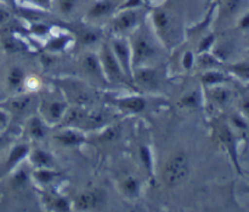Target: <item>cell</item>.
Returning <instances> with one entry per match:
<instances>
[{"label": "cell", "mask_w": 249, "mask_h": 212, "mask_svg": "<svg viewBox=\"0 0 249 212\" xmlns=\"http://www.w3.org/2000/svg\"><path fill=\"white\" fill-rule=\"evenodd\" d=\"M248 24H249V16L247 18H245V22H243V26H248Z\"/></svg>", "instance_id": "cell-39"}, {"label": "cell", "mask_w": 249, "mask_h": 212, "mask_svg": "<svg viewBox=\"0 0 249 212\" xmlns=\"http://www.w3.org/2000/svg\"><path fill=\"white\" fill-rule=\"evenodd\" d=\"M102 196L99 192H85L80 194L78 198L77 204L78 208L83 210H89V209H95L101 205Z\"/></svg>", "instance_id": "cell-5"}, {"label": "cell", "mask_w": 249, "mask_h": 212, "mask_svg": "<svg viewBox=\"0 0 249 212\" xmlns=\"http://www.w3.org/2000/svg\"><path fill=\"white\" fill-rule=\"evenodd\" d=\"M123 191L130 196H136V194L139 193L138 179H133V177H128V179L123 182Z\"/></svg>", "instance_id": "cell-17"}, {"label": "cell", "mask_w": 249, "mask_h": 212, "mask_svg": "<svg viewBox=\"0 0 249 212\" xmlns=\"http://www.w3.org/2000/svg\"><path fill=\"white\" fill-rule=\"evenodd\" d=\"M136 82H138L141 86L152 89V87H155L156 85H157V73H156L155 70L150 69L139 70L138 74H136Z\"/></svg>", "instance_id": "cell-8"}, {"label": "cell", "mask_w": 249, "mask_h": 212, "mask_svg": "<svg viewBox=\"0 0 249 212\" xmlns=\"http://www.w3.org/2000/svg\"><path fill=\"white\" fill-rule=\"evenodd\" d=\"M118 104L121 108L133 112V113H139L145 109V101L141 97H128V98L118 101Z\"/></svg>", "instance_id": "cell-10"}, {"label": "cell", "mask_w": 249, "mask_h": 212, "mask_svg": "<svg viewBox=\"0 0 249 212\" xmlns=\"http://www.w3.org/2000/svg\"><path fill=\"white\" fill-rule=\"evenodd\" d=\"M27 181V175L24 174V171H19L15 175L14 179H12V184L15 187H21L26 183Z\"/></svg>", "instance_id": "cell-27"}, {"label": "cell", "mask_w": 249, "mask_h": 212, "mask_svg": "<svg viewBox=\"0 0 249 212\" xmlns=\"http://www.w3.org/2000/svg\"><path fill=\"white\" fill-rule=\"evenodd\" d=\"M153 53H155V49L150 45L146 39L139 38L135 41V45H134V65H140L143 61L148 60L150 57H152Z\"/></svg>", "instance_id": "cell-4"}, {"label": "cell", "mask_w": 249, "mask_h": 212, "mask_svg": "<svg viewBox=\"0 0 249 212\" xmlns=\"http://www.w3.org/2000/svg\"><path fill=\"white\" fill-rule=\"evenodd\" d=\"M190 172V163L184 153H178L173 155L167 163L164 169V182L169 187L179 186L186 179Z\"/></svg>", "instance_id": "cell-1"}, {"label": "cell", "mask_w": 249, "mask_h": 212, "mask_svg": "<svg viewBox=\"0 0 249 212\" xmlns=\"http://www.w3.org/2000/svg\"><path fill=\"white\" fill-rule=\"evenodd\" d=\"M237 72L240 74L245 75V77H249V68L245 67V65H241V67H237Z\"/></svg>", "instance_id": "cell-34"}, {"label": "cell", "mask_w": 249, "mask_h": 212, "mask_svg": "<svg viewBox=\"0 0 249 212\" xmlns=\"http://www.w3.org/2000/svg\"><path fill=\"white\" fill-rule=\"evenodd\" d=\"M58 5H60L61 11L68 14L72 11L77 5V0H58Z\"/></svg>", "instance_id": "cell-22"}, {"label": "cell", "mask_w": 249, "mask_h": 212, "mask_svg": "<svg viewBox=\"0 0 249 212\" xmlns=\"http://www.w3.org/2000/svg\"><path fill=\"white\" fill-rule=\"evenodd\" d=\"M26 4L32 5V6H36L38 9H50L51 6V0H22Z\"/></svg>", "instance_id": "cell-21"}, {"label": "cell", "mask_w": 249, "mask_h": 212, "mask_svg": "<svg viewBox=\"0 0 249 212\" xmlns=\"http://www.w3.org/2000/svg\"><path fill=\"white\" fill-rule=\"evenodd\" d=\"M140 155H141V160H142V163L145 164L146 169L150 171L151 170V164H152V158H151V154H150V150L147 149L146 147H141L140 148Z\"/></svg>", "instance_id": "cell-20"}, {"label": "cell", "mask_w": 249, "mask_h": 212, "mask_svg": "<svg viewBox=\"0 0 249 212\" xmlns=\"http://www.w3.org/2000/svg\"><path fill=\"white\" fill-rule=\"evenodd\" d=\"M192 63H194V55L191 52H187L184 56V60H182V65L186 69H190L192 67Z\"/></svg>", "instance_id": "cell-31"}, {"label": "cell", "mask_w": 249, "mask_h": 212, "mask_svg": "<svg viewBox=\"0 0 249 212\" xmlns=\"http://www.w3.org/2000/svg\"><path fill=\"white\" fill-rule=\"evenodd\" d=\"M29 132H31V135L34 138L44 137V135H45V129H44V125L41 124V121L39 119H32V121L29 123Z\"/></svg>", "instance_id": "cell-14"}, {"label": "cell", "mask_w": 249, "mask_h": 212, "mask_svg": "<svg viewBox=\"0 0 249 212\" xmlns=\"http://www.w3.org/2000/svg\"><path fill=\"white\" fill-rule=\"evenodd\" d=\"M66 109V104L65 103H60V102H53L49 106L48 112H49V116H50L53 120H58L61 119V116L63 115Z\"/></svg>", "instance_id": "cell-15"}, {"label": "cell", "mask_w": 249, "mask_h": 212, "mask_svg": "<svg viewBox=\"0 0 249 212\" xmlns=\"http://www.w3.org/2000/svg\"><path fill=\"white\" fill-rule=\"evenodd\" d=\"M55 208L60 211H68L70 210V205H68V201L63 198H58L55 201Z\"/></svg>", "instance_id": "cell-30"}, {"label": "cell", "mask_w": 249, "mask_h": 212, "mask_svg": "<svg viewBox=\"0 0 249 212\" xmlns=\"http://www.w3.org/2000/svg\"><path fill=\"white\" fill-rule=\"evenodd\" d=\"M6 121H7L6 114H5L4 112L0 111V125H5V124H6Z\"/></svg>", "instance_id": "cell-35"}, {"label": "cell", "mask_w": 249, "mask_h": 212, "mask_svg": "<svg viewBox=\"0 0 249 212\" xmlns=\"http://www.w3.org/2000/svg\"><path fill=\"white\" fill-rule=\"evenodd\" d=\"M57 141H60L63 146H79L84 142V137L80 133L74 131H66L56 136Z\"/></svg>", "instance_id": "cell-11"}, {"label": "cell", "mask_w": 249, "mask_h": 212, "mask_svg": "<svg viewBox=\"0 0 249 212\" xmlns=\"http://www.w3.org/2000/svg\"><path fill=\"white\" fill-rule=\"evenodd\" d=\"M101 60L102 67H104V70L106 72L108 79L114 80V82H122L123 78H125V74L122 69L118 60H117L116 55L112 52V50L107 45L104 46Z\"/></svg>", "instance_id": "cell-2"}, {"label": "cell", "mask_w": 249, "mask_h": 212, "mask_svg": "<svg viewBox=\"0 0 249 212\" xmlns=\"http://www.w3.org/2000/svg\"><path fill=\"white\" fill-rule=\"evenodd\" d=\"M84 67L87 68V70L89 73H91L92 75H96L100 77L102 73L101 67H100V63L97 62V58L94 56H87L84 61Z\"/></svg>", "instance_id": "cell-13"}, {"label": "cell", "mask_w": 249, "mask_h": 212, "mask_svg": "<svg viewBox=\"0 0 249 212\" xmlns=\"http://www.w3.org/2000/svg\"><path fill=\"white\" fill-rule=\"evenodd\" d=\"M7 82H9L10 87L19 86L23 82V72L19 68H12L7 77Z\"/></svg>", "instance_id": "cell-16"}, {"label": "cell", "mask_w": 249, "mask_h": 212, "mask_svg": "<svg viewBox=\"0 0 249 212\" xmlns=\"http://www.w3.org/2000/svg\"><path fill=\"white\" fill-rule=\"evenodd\" d=\"M136 21H138L136 12L133 10H126L117 17L116 22H114V28L118 29V31H126V29L133 28Z\"/></svg>", "instance_id": "cell-6"}, {"label": "cell", "mask_w": 249, "mask_h": 212, "mask_svg": "<svg viewBox=\"0 0 249 212\" xmlns=\"http://www.w3.org/2000/svg\"><path fill=\"white\" fill-rule=\"evenodd\" d=\"M32 162L36 166L38 167H50L53 165V159H51L50 154L43 150H36L32 155Z\"/></svg>", "instance_id": "cell-12"}, {"label": "cell", "mask_w": 249, "mask_h": 212, "mask_svg": "<svg viewBox=\"0 0 249 212\" xmlns=\"http://www.w3.org/2000/svg\"><path fill=\"white\" fill-rule=\"evenodd\" d=\"M29 101H31V99H29V98H21V99H17V101H14V102H12V103H11V107H12V108L15 109V111H17V112H22V111H24V109H26L27 107H28Z\"/></svg>", "instance_id": "cell-24"}, {"label": "cell", "mask_w": 249, "mask_h": 212, "mask_svg": "<svg viewBox=\"0 0 249 212\" xmlns=\"http://www.w3.org/2000/svg\"><path fill=\"white\" fill-rule=\"evenodd\" d=\"M155 23L158 29L165 31L170 23V19L164 11H158L155 14Z\"/></svg>", "instance_id": "cell-18"}, {"label": "cell", "mask_w": 249, "mask_h": 212, "mask_svg": "<svg viewBox=\"0 0 249 212\" xmlns=\"http://www.w3.org/2000/svg\"><path fill=\"white\" fill-rule=\"evenodd\" d=\"M105 121V116L102 114H95V115H91L88 118V125L91 126V128H95V126L101 125Z\"/></svg>", "instance_id": "cell-26"}, {"label": "cell", "mask_w": 249, "mask_h": 212, "mask_svg": "<svg viewBox=\"0 0 249 212\" xmlns=\"http://www.w3.org/2000/svg\"><path fill=\"white\" fill-rule=\"evenodd\" d=\"M82 41L85 44H90V43H94V41H96L97 39V35L95 33H92V32H85V33L82 34Z\"/></svg>", "instance_id": "cell-29"}, {"label": "cell", "mask_w": 249, "mask_h": 212, "mask_svg": "<svg viewBox=\"0 0 249 212\" xmlns=\"http://www.w3.org/2000/svg\"><path fill=\"white\" fill-rule=\"evenodd\" d=\"M238 4H240V0H229L228 1V10L229 11H235L237 9Z\"/></svg>", "instance_id": "cell-32"}, {"label": "cell", "mask_w": 249, "mask_h": 212, "mask_svg": "<svg viewBox=\"0 0 249 212\" xmlns=\"http://www.w3.org/2000/svg\"><path fill=\"white\" fill-rule=\"evenodd\" d=\"M5 145V137L4 136H0V150H1V148L4 147Z\"/></svg>", "instance_id": "cell-37"}, {"label": "cell", "mask_w": 249, "mask_h": 212, "mask_svg": "<svg viewBox=\"0 0 249 212\" xmlns=\"http://www.w3.org/2000/svg\"><path fill=\"white\" fill-rule=\"evenodd\" d=\"M245 111L247 112V114L249 115V102H246L245 103Z\"/></svg>", "instance_id": "cell-38"}, {"label": "cell", "mask_w": 249, "mask_h": 212, "mask_svg": "<svg viewBox=\"0 0 249 212\" xmlns=\"http://www.w3.org/2000/svg\"><path fill=\"white\" fill-rule=\"evenodd\" d=\"M27 154H28V146L26 145L16 146V147L11 150V153H10L9 158H7L6 160V164H5L6 170H10L14 166H16L22 159H24V157H26Z\"/></svg>", "instance_id": "cell-7"}, {"label": "cell", "mask_w": 249, "mask_h": 212, "mask_svg": "<svg viewBox=\"0 0 249 212\" xmlns=\"http://www.w3.org/2000/svg\"><path fill=\"white\" fill-rule=\"evenodd\" d=\"M113 51L116 55L117 60H118L119 65H121L123 72L128 77H131L130 67H131V60H130V51H129L128 45L122 40L113 41Z\"/></svg>", "instance_id": "cell-3"}, {"label": "cell", "mask_w": 249, "mask_h": 212, "mask_svg": "<svg viewBox=\"0 0 249 212\" xmlns=\"http://www.w3.org/2000/svg\"><path fill=\"white\" fill-rule=\"evenodd\" d=\"M34 176H36V179H38L39 182H41V183H49V182L53 181V179H55L56 174H53L50 170L43 169L36 171V174H34Z\"/></svg>", "instance_id": "cell-19"}, {"label": "cell", "mask_w": 249, "mask_h": 212, "mask_svg": "<svg viewBox=\"0 0 249 212\" xmlns=\"http://www.w3.org/2000/svg\"><path fill=\"white\" fill-rule=\"evenodd\" d=\"M203 80L206 82H208V84H214V82H223L224 77L221 74H219V73L212 72V73H207V74L203 77Z\"/></svg>", "instance_id": "cell-23"}, {"label": "cell", "mask_w": 249, "mask_h": 212, "mask_svg": "<svg viewBox=\"0 0 249 212\" xmlns=\"http://www.w3.org/2000/svg\"><path fill=\"white\" fill-rule=\"evenodd\" d=\"M214 97H215V99H218V101H225L228 95H226V92L219 90V91H216L215 94H214Z\"/></svg>", "instance_id": "cell-33"}, {"label": "cell", "mask_w": 249, "mask_h": 212, "mask_svg": "<svg viewBox=\"0 0 249 212\" xmlns=\"http://www.w3.org/2000/svg\"><path fill=\"white\" fill-rule=\"evenodd\" d=\"M212 40H213V38H212V36H211V38L206 39V40H204V43H203V45H201V49H203V50H204V49H206L207 46H208L209 44L212 43Z\"/></svg>", "instance_id": "cell-36"}, {"label": "cell", "mask_w": 249, "mask_h": 212, "mask_svg": "<svg viewBox=\"0 0 249 212\" xmlns=\"http://www.w3.org/2000/svg\"><path fill=\"white\" fill-rule=\"evenodd\" d=\"M113 10V4L109 0H100V1L95 2L89 10V17L91 18H99V17L108 15L109 12Z\"/></svg>", "instance_id": "cell-9"}, {"label": "cell", "mask_w": 249, "mask_h": 212, "mask_svg": "<svg viewBox=\"0 0 249 212\" xmlns=\"http://www.w3.org/2000/svg\"><path fill=\"white\" fill-rule=\"evenodd\" d=\"M197 101H198V97H197L196 92H194V94H190V95H187L186 97H184V99H182V103L187 107H194L197 104Z\"/></svg>", "instance_id": "cell-28"}, {"label": "cell", "mask_w": 249, "mask_h": 212, "mask_svg": "<svg viewBox=\"0 0 249 212\" xmlns=\"http://www.w3.org/2000/svg\"><path fill=\"white\" fill-rule=\"evenodd\" d=\"M84 119V115L80 111L75 109V111H72L67 116V120L68 123H72V124H78L79 121H82Z\"/></svg>", "instance_id": "cell-25"}]
</instances>
